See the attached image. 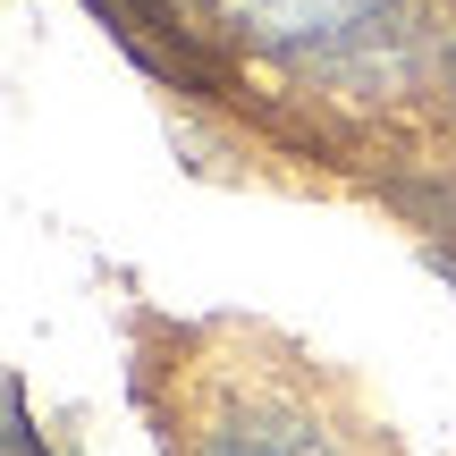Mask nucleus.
<instances>
[{"mask_svg": "<svg viewBox=\"0 0 456 456\" xmlns=\"http://www.w3.org/2000/svg\"><path fill=\"white\" fill-rule=\"evenodd\" d=\"M440 94H448V102H456V43H448V51H440Z\"/></svg>", "mask_w": 456, "mask_h": 456, "instance_id": "nucleus-2", "label": "nucleus"}, {"mask_svg": "<svg viewBox=\"0 0 456 456\" xmlns=\"http://www.w3.org/2000/svg\"><path fill=\"white\" fill-rule=\"evenodd\" d=\"M195 456H346V440L296 389H228L195 431Z\"/></svg>", "mask_w": 456, "mask_h": 456, "instance_id": "nucleus-1", "label": "nucleus"}]
</instances>
